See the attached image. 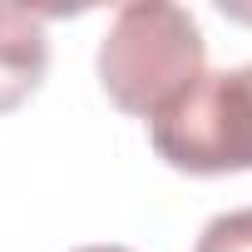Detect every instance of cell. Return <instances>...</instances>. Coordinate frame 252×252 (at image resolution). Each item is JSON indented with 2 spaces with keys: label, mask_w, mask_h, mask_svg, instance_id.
Segmentation results:
<instances>
[{
  "label": "cell",
  "mask_w": 252,
  "mask_h": 252,
  "mask_svg": "<svg viewBox=\"0 0 252 252\" xmlns=\"http://www.w3.org/2000/svg\"><path fill=\"white\" fill-rule=\"evenodd\" d=\"M50 74V15L0 0V114L40 94Z\"/></svg>",
  "instance_id": "obj_3"
},
{
  "label": "cell",
  "mask_w": 252,
  "mask_h": 252,
  "mask_svg": "<svg viewBox=\"0 0 252 252\" xmlns=\"http://www.w3.org/2000/svg\"><path fill=\"white\" fill-rule=\"evenodd\" d=\"M74 252H134V247H119V242H94V247H74Z\"/></svg>",
  "instance_id": "obj_5"
},
{
  "label": "cell",
  "mask_w": 252,
  "mask_h": 252,
  "mask_svg": "<svg viewBox=\"0 0 252 252\" xmlns=\"http://www.w3.org/2000/svg\"><path fill=\"white\" fill-rule=\"evenodd\" d=\"M193 252H252V208H232L203 222Z\"/></svg>",
  "instance_id": "obj_4"
},
{
  "label": "cell",
  "mask_w": 252,
  "mask_h": 252,
  "mask_svg": "<svg viewBox=\"0 0 252 252\" xmlns=\"http://www.w3.org/2000/svg\"><path fill=\"white\" fill-rule=\"evenodd\" d=\"M94 69L119 114L158 119L208 74V40L193 10L173 0H129L114 10Z\"/></svg>",
  "instance_id": "obj_1"
},
{
  "label": "cell",
  "mask_w": 252,
  "mask_h": 252,
  "mask_svg": "<svg viewBox=\"0 0 252 252\" xmlns=\"http://www.w3.org/2000/svg\"><path fill=\"white\" fill-rule=\"evenodd\" d=\"M149 139L178 173H252V64L203 74L173 109L149 119Z\"/></svg>",
  "instance_id": "obj_2"
}]
</instances>
